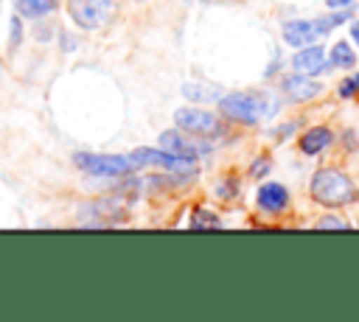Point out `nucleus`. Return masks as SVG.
I'll list each match as a JSON object with an SVG mask.
<instances>
[{"label": "nucleus", "instance_id": "nucleus-2", "mask_svg": "<svg viewBox=\"0 0 359 322\" xmlns=\"http://www.w3.org/2000/svg\"><path fill=\"white\" fill-rule=\"evenodd\" d=\"M222 112L230 120H238V123H258L261 118L275 115L278 112V104L269 101V98H264V95L233 92V95H224L222 98Z\"/></svg>", "mask_w": 359, "mask_h": 322}, {"label": "nucleus", "instance_id": "nucleus-13", "mask_svg": "<svg viewBox=\"0 0 359 322\" xmlns=\"http://www.w3.org/2000/svg\"><path fill=\"white\" fill-rule=\"evenodd\" d=\"M14 6L22 17H45L56 8V0H14Z\"/></svg>", "mask_w": 359, "mask_h": 322}, {"label": "nucleus", "instance_id": "nucleus-15", "mask_svg": "<svg viewBox=\"0 0 359 322\" xmlns=\"http://www.w3.org/2000/svg\"><path fill=\"white\" fill-rule=\"evenodd\" d=\"M353 62H356V56H353L351 45L337 42L334 50H331V64H334V67H353Z\"/></svg>", "mask_w": 359, "mask_h": 322}, {"label": "nucleus", "instance_id": "nucleus-3", "mask_svg": "<svg viewBox=\"0 0 359 322\" xmlns=\"http://www.w3.org/2000/svg\"><path fill=\"white\" fill-rule=\"evenodd\" d=\"M345 20H348L345 11L331 14V17H320V20H294V22L283 25V39L289 45H311L314 39H320L323 34H328L334 25H339Z\"/></svg>", "mask_w": 359, "mask_h": 322}, {"label": "nucleus", "instance_id": "nucleus-21", "mask_svg": "<svg viewBox=\"0 0 359 322\" xmlns=\"http://www.w3.org/2000/svg\"><path fill=\"white\" fill-rule=\"evenodd\" d=\"M351 36H353V42H356V45H359V22H356V25H353V28H351Z\"/></svg>", "mask_w": 359, "mask_h": 322}, {"label": "nucleus", "instance_id": "nucleus-5", "mask_svg": "<svg viewBox=\"0 0 359 322\" xmlns=\"http://www.w3.org/2000/svg\"><path fill=\"white\" fill-rule=\"evenodd\" d=\"M73 160L81 171L93 176H126L135 168L129 157H118V154H76Z\"/></svg>", "mask_w": 359, "mask_h": 322}, {"label": "nucleus", "instance_id": "nucleus-19", "mask_svg": "<svg viewBox=\"0 0 359 322\" xmlns=\"http://www.w3.org/2000/svg\"><path fill=\"white\" fill-rule=\"evenodd\" d=\"M331 8H345V6H351V3H359V0H325Z\"/></svg>", "mask_w": 359, "mask_h": 322}, {"label": "nucleus", "instance_id": "nucleus-14", "mask_svg": "<svg viewBox=\"0 0 359 322\" xmlns=\"http://www.w3.org/2000/svg\"><path fill=\"white\" fill-rule=\"evenodd\" d=\"M182 92L194 101H213V98H222V90L216 84H185Z\"/></svg>", "mask_w": 359, "mask_h": 322}, {"label": "nucleus", "instance_id": "nucleus-4", "mask_svg": "<svg viewBox=\"0 0 359 322\" xmlns=\"http://www.w3.org/2000/svg\"><path fill=\"white\" fill-rule=\"evenodd\" d=\"M129 160L137 165H154V168H163V171H171V174H180V176H191L196 171V160H188V157H180V154H171V151H157V148H135L129 154Z\"/></svg>", "mask_w": 359, "mask_h": 322}, {"label": "nucleus", "instance_id": "nucleus-16", "mask_svg": "<svg viewBox=\"0 0 359 322\" xmlns=\"http://www.w3.org/2000/svg\"><path fill=\"white\" fill-rule=\"evenodd\" d=\"M219 224H222V221H219L213 213H208V210H196L194 218H191V227H202V230H205V227H213V230H216Z\"/></svg>", "mask_w": 359, "mask_h": 322}, {"label": "nucleus", "instance_id": "nucleus-9", "mask_svg": "<svg viewBox=\"0 0 359 322\" xmlns=\"http://www.w3.org/2000/svg\"><path fill=\"white\" fill-rule=\"evenodd\" d=\"M286 204H289V193H286L283 185L269 182V185H264V188L258 190V207H261V210H266V213H280V210H286Z\"/></svg>", "mask_w": 359, "mask_h": 322}, {"label": "nucleus", "instance_id": "nucleus-7", "mask_svg": "<svg viewBox=\"0 0 359 322\" xmlns=\"http://www.w3.org/2000/svg\"><path fill=\"white\" fill-rule=\"evenodd\" d=\"M174 120L185 129V132H194V134H202V137H210V134H219L222 132V123L210 115V112H202V109H177Z\"/></svg>", "mask_w": 359, "mask_h": 322}, {"label": "nucleus", "instance_id": "nucleus-20", "mask_svg": "<svg viewBox=\"0 0 359 322\" xmlns=\"http://www.w3.org/2000/svg\"><path fill=\"white\" fill-rule=\"evenodd\" d=\"M264 168H266V160H258V162H255V168H252V174L258 176V174H264Z\"/></svg>", "mask_w": 359, "mask_h": 322}, {"label": "nucleus", "instance_id": "nucleus-8", "mask_svg": "<svg viewBox=\"0 0 359 322\" xmlns=\"http://www.w3.org/2000/svg\"><path fill=\"white\" fill-rule=\"evenodd\" d=\"M160 143H163V148H165V151L180 154V157H188V160H196L202 151H208V146L194 143V140L182 137L180 132H163V134H160Z\"/></svg>", "mask_w": 359, "mask_h": 322}, {"label": "nucleus", "instance_id": "nucleus-11", "mask_svg": "<svg viewBox=\"0 0 359 322\" xmlns=\"http://www.w3.org/2000/svg\"><path fill=\"white\" fill-rule=\"evenodd\" d=\"M320 90H323V87H320L317 81L306 78V76H286V78H283V92L292 95L294 101H309V98L320 95Z\"/></svg>", "mask_w": 359, "mask_h": 322}, {"label": "nucleus", "instance_id": "nucleus-6", "mask_svg": "<svg viewBox=\"0 0 359 322\" xmlns=\"http://www.w3.org/2000/svg\"><path fill=\"white\" fill-rule=\"evenodd\" d=\"M115 3L112 0H70V17L81 28H101L109 22Z\"/></svg>", "mask_w": 359, "mask_h": 322}, {"label": "nucleus", "instance_id": "nucleus-18", "mask_svg": "<svg viewBox=\"0 0 359 322\" xmlns=\"http://www.w3.org/2000/svg\"><path fill=\"white\" fill-rule=\"evenodd\" d=\"M320 227H323V230H348V224H345L342 218H334V216L323 218V221H320Z\"/></svg>", "mask_w": 359, "mask_h": 322}, {"label": "nucleus", "instance_id": "nucleus-12", "mask_svg": "<svg viewBox=\"0 0 359 322\" xmlns=\"http://www.w3.org/2000/svg\"><path fill=\"white\" fill-rule=\"evenodd\" d=\"M331 140H334V137H331V132H328V129H323V126H317V129H309V132L303 134L300 148H303L306 154H320Z\"/></svg>", "mask_w": 359, "mask_h": 322}, {"label": "nucleus", "instance_id": "nucleus-17", "mask_svg": "<svg viewBox=\"0 0 359 322\" xmlns=\"http://www.w3.org/2000/svg\"><path fill=\"white\" fill-rule=\"evenodd\" d=\"M356 90H359V76H353V78L342 81V87H339V95H342V98H351Z\"/></svg>", "mask_w": 359, "mask_h": 322}, {"label": "nucleus", "instance_id": "nucleus-1", "mask_svg": "<svg viewBox=\"0 0 359 322\" xmlns=\"http://www.w3.org/2000/svg\"><path fill=\"white\" fill-rule=\"evenodd\" d=\"M311 196L328 207H337V204H348L356 199V188L353 182L342 174V171H317L314 179H311Z\"/></svg>", "mask_w": 359, "mask_h": 322}, {"label": "nucleus", "instance_id": "nucleus-10", "mask_svg": "<svg viewBox=\"0 0 359 322\" xmlns=\"http://www.w3.org/2000/svg\"><path fill=\"white\" fill-rule=\"evenodd\" d=\"M292 67L297 70V73H309V76H314V73H320L323 67H325V53H323V48H303L300 53H294V59H292Z\"/></svg>", "mask_w": 359, "mask_h": 322}]
</instances>
